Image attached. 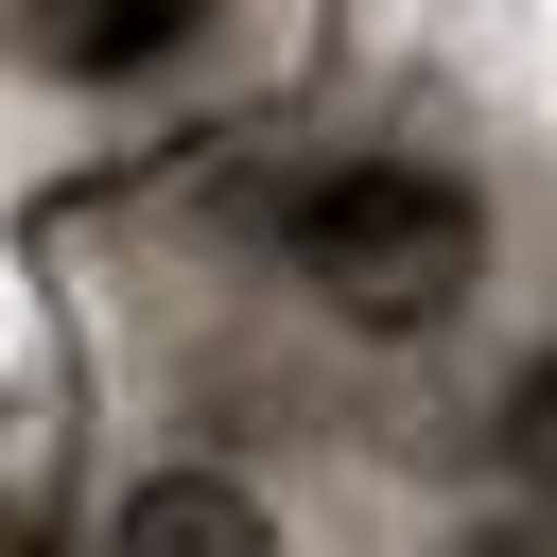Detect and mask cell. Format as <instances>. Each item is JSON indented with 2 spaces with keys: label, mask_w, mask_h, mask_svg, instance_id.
<instances>
[{
  "label": "cell",
  "mask_w": 557,
  "mask_h": 557,
  "mask_svg": "<svg viewBox=\"0 0 557 557\" xmlns=\"http://www.w3.org/2000/svg\"><path fill=\"white\" fill-rule=\"evenodd\" d=\"M278 261H296V296H313L348 348H435V331H470V296H487V191H470L453 157H331V174L296 191Z\"/></svg>",
  "instance_id": "6da1fadb"
},
{
  "label": "cell",
  "mask_w": 557,
  "mask_h": 557,
  "mask_svg": "<svg viewBox=\"0 0 557 557\" xmlns=\"http://www.w3.org/2000/svg\"><path fill=\"white\" fill-rule=\"evenodd\" d=\"M104 557H296V505L226 453H157L104 487Z\"/></svg>",
  "instance_id": "7a4b0ae2"
},
{
  "label": "cell",
  "mask_w": 557,
  "mask_h": 557,
  "mask_svg": "<svg viewBox=\"0 0 557 557\" xmlns=\"http://www.w3.org/2000/svg\"><path fill=\"white\" fill-rule=\"evenodd\" d=\"M0 35L52 87H139V70H174L209 35V0H0Z\"/></svg>",
  "instance_id": "3957f363"
},
{
  "label": "cell",
  "mask_w": 557,
  "mask_h": 557,
  "mask_svg": "<svg viewBox=\"0 0 557 557\" xmlns=\"http://www.w3.org/2000/svg\"><path fill=\"white\" fill-rule=\"evenodd\" d=\"M505 470H522V505L557 522V331L505 366Z\"/></svg>",
  "instance_id": "277c9868"
}]
</instances>
